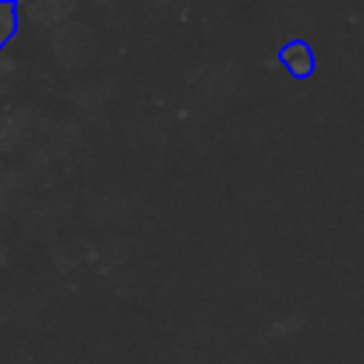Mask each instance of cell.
Segmentation results:
<instances>
[{"mask_svg": "<svg viewBox=\"0 0 364 364\" xmlns=\"http://www.w3.org/2000/svg\"><path fill=\"white\" fill-rule=\"evenodd\" d=\"M282 63H284L293 74H310V68H313V51H310L307 43L290 40V43L282 48Z\"/></svg>", "mask_w": 364, "mask_h": 364, "instance_id": "6da1fadb", "label": "cell"}, {"mask_svg": "<svg viewBox=\"0 0 364 364\" xmlns=\"http://www.w3.org/2000/svg\"><path fill=\"white\" fill-rule=\"evenodd\" d=\"M20 28V9L17 0H0V51L14 40Z\"/></svg>", "mask_w": 364, "mask_h": 364, "instance_id": "7a4b0ae2", "label": "cell"}]
</instances>
